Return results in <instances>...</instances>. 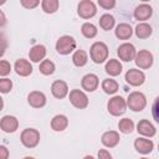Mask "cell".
<instances>
[{"label":"cell","instance_id":"obj_16","mask_svg":"<svg viewBox=\"0 0 159 159\" xmlns=\"http://www.w3.org/2000/svg\"><path fill=\"white\" fill-rule=\"evenodd\" d=\"M153 15V7L149 4H140L134 9V17L139 21H145Z\"/></svg>","mask_w":159,"mask_h":159},{"label":"cell","instance_id":"obj_19","mask_svg":"<svg viewBox=\"0 0 159 159\" xmlns=\"http://www.w3.org/2000/svg\"><path fill=\"white\" fill-rule=\"evenodd\" d=\"M46 53H47V50H46V47L43 46V45H35V46H32L31 48H30V51H29V57H30V61L31 62H42L43 61V58H45V56H46Z\"/></svg>","mask_w":159,"mask_h":159},{"label":"cell","instance_id":"obj_17","mask_svg":"<svg viewBox=\"0 0 159 159\" xmlns=\"http://www.w3.org/2000/svg\"><path fill=\"white\" fill-rule=\"evenodd\" d=\"M137 132L144 137H148V138H152L157 133V129L148 120V119H142L138 122L137 124Z\"/></svg>","mask_w":159,"mask_h":159},{"label":"cell","instance_id":"obj_42","mask_svg":"<svg viewBox=\"0 0 159 159\" xmlns=\"http://www.w3.org/2000/svg\"><path fill=\"white\" fill-rule=\"evenodd\" d=\"M140 159H148V158H140Z\"/></svg>","mask_w":159,"mask_h":159},{"label":"cell","instance_id":"obj_11","mask_svg":"<svg viewBox=\"0 0 159 159\" xmlns=\"http://www.w3.org/2000/svg\"><path fill=\"white\" fill-rule=\"evenodd\" d=\"M46 102H47V99H46V96L43 92L32 91L27 96V103L32 108H42L46 106Z\"/></svg>","mask_w":159,"mask_h":159},{"label":"cell","instance_id":"obj_4","mask_svg":"<svg viewBox=\"0 0 159 159\" xmlns=\"http://www.w3.org/2000/svg\"><path fill=\"white\" fill-rule=\"evenodd\" d=\"M107 109L112 116L119 117L127 111V101L122 96H113L107 103Z\"/></svg>","mask_w":159,"mask_h":159},{"label":"cell","instance_id":"obj_15","mask_svg":"<svg viewBox=\"0 0 159 159\" xmlns=\"http://www.w3.org/2000/svg\"><path fill=\"white\" fill-rule=\"evenodd\" d=\"M14 70L19 76L27 77L32 73V65L30 63V61H27L25 58H19V60H16V62L14 65Z\"/></svg>","mask_w":159,"mask_h":159},{"label":"cell","instance_id":"obj_38","mask_svg":"<svg viewBox=\"0 0 159 159\" xmlns=\"http://www.w3.org/2000/svg\"><path fill=\"white\" fill-rule=\"evenodd\" d=\"M9 158V150L5 145H0V159H7Z\"/></svg>","mask_w":159,"mask_h":159},{"label":"cell","instance_id":"obj_26","mask_svg":"<svg viewBox=\"0 0 159 159\" xmlns=\"http://www.w3.org/2000/svg\"><path fill=\"white\" fill-rule=\"evenodd\" d=\"M116 25V19L113 15L111 14H103L101 17H99V26L102 30L104 31H109L114 27Z\"/></svg>","mask_w":159,"mask_h":159},{"label":"cell","instance_id":"obj_34","mask_svg":"<svg viewBox=\"0 0 159 159\" xmlns=\"http://www.w3.org/2000/svg\"><path fill=\"white\" fill-rule=\"evenodd\" d=\"M152 114L157 123H159V97L155 98L153 106H152Z\"/></svg>","mask_w":159,"mask_h":159},{"label":"cell","instance_id":"obj_12","mask_svg":"<svg viewBox=\"0 0 159 159\" xmlns=\"http://www.w3.org/2000/svg\"><path fill=\"white\" fill-rule=\"evenodd\" d=\"M98 84H99V80L98 76L94 73H87L81 80V86L87 92H94L98 88Z\"/></svg>","mask_w":159,"mask_h":159},{"label":"cell","instance_id":"obj_28","mask_svg":"<svg viewBox=\"0 0 159 159\" xmlns=\"http://www.w3.org/2000/svg\"><path fill=\"white\" fill-rule=\"evenodd\" d=\"M118 129L123 134H130L134 130V122L129 118H122L118 122Z\"/></svg>","mask_w":159,"mask_h":159},{"label":"cell","instance_id":"obj_18","mask_svg":"<svg viewBox=\"0 0 159 159\" xmlns=\"http://www.w3.org/2000/svg\"><path fill=\"white\" fill-rule=\"evenodd\" d=\"M119 133L116 130H108L102 134L101 142L106 148H114L119 143Z\"/></svg>","mask_w":159,"mask_h":159},{"label":"cell","instance_id":"obj_5","mask_svg":"<svg viewBox=\"0 0 159 159\" xmlns=\"http://www.w3.org/2000/svg\"><path fill=\"white\" fill-rule=\"evenodd\" d=\"M76 50V40L70 35H63L56 41V51L60 55H70Z\"/></svg>","mask_w":159,"mask_h":159},{"label":"cell","instance_id":"obj_43","mask_svg":"<svg viewBox=\"0 0 159 159\" xmlns=\"http://www.w3.org/2000/svg\"><path fill=\"white\" fill-rule=\"evenodd\" d=\"M158 150H159V143H158Z\"/></svg>","mask_w":159,"mask_h":159},{"label":"cell","instance_id":"obj_1","mask_svg":"<svg viewBox=\"0 0 159 159\" xmlns=\"http://www.w3.org/2000/svg\"><path fill=\"white\" fill-rule=\"evenodd\" d=\"M108 46L102 42V41H97L94 43H92L91 48H89V56L91 60L94 63H103L107 58H108Z\"/></svg>","mask_w":159,"mask_h":159},{"label":"cell","instance_id":"obj_32","mask_svg":"<svg viewBox=\"0 0 159 159\" xmlns=\"http://www.w3.org/2000/svg\"><path fill=\"white\" fill-rule=\"evenodd\" d=\"M11 89H12V81L9 78H1L0 80V92L9 93Z\"/></svg>","mask_w":159,"mask_h":159},{"label":"cell","instance_id":"obj_9","mask_svg":"<svg viewBox=\"0 0 159 159\" xmlns=\"http://www.w3.org/2000/svg\"><path fill=\"white\" fill-rule=\"evenodd\" d=\"M135 61V65L142 68V70H148L153 66V62H154V57H153V53L148 50H140L139 52H137V56L134 58Z\"/></svg>","mask_w":159,"mask_h":159},{"label":"cell","instance_id":"obj_6","mask_svg":"<svg viewBox=\"0 0 159 159\" xmlns=\"http://www.w3.org/2000/svg\"><path fill=\"white\" fill-rule=\"evenodd\" d=\"M77 14L82 19H91L97 14V6L92 0H82L78 2Z\"/></svg>","mask_w":159,"mask_h":159},{"label":"cell","instance_id":"obj_36","mask_svg":"<svg viewBox=\"0 0 159 159\" xmlns=\"http://www.w3.org/2000/svg\"><path fill=\"white\" fill-rule=\"evenodd\" d=\"M98 5L106 10H109L116 6V0H98Z\"/></svg>","mask_w":159,"mask_h":159},{"label":"cell","instance_id":"obj_31","mask_svg":"<svg viewBox=\"0 0 159 159\" xmlns=\"http://www.w3.org/2000/svg\"><path fill=\"white\" fill-rule=\"evenodd\" d=\"M39 70H40V72H41L42 75L50 76V75H52V73L55 72L56 66H55V63H53L51 60H43V61L40 63Z\"/></svg>","mask_w":159,"mask_h":159},{"label":"cell","instance_id":"obj_13","mask_svg":"<svg viewBox=\"0 0 159 159\" xmlns=\"http://www.w3.org/2000/svg\"><path fill=\"white\" fill-rule=\"evenodd\" d=\"M51 93L57 99L65 98L68 94V86H67V83L65 81H62V80H56L51 84Z\"/></svg>","mask_w":159,"mask_h":159},{"label":"cell","instance_id":"obj_8","mask_svg":"<svg viewBox=\"0 0 159 159\" xmlns=\"http://www.w3.org/2000/svg\"><path fill=\"white\" fill-rule=\"evenodd\" d=\"M124 80L128 84H130L133 87H139L145 82V75L140 70L129 68L124 75Z\"/></svg>","mask_w":159,"mask_h":159},{"label":"cell","instance_id":"obj_21","mask_svg":"<svg viewBox=\"0 0 159 159\" xmlns=\"http://www.w3.org/2000/svg\"><path fill=\"white\" fill-rule=\"evenodd\" d=\"M68 127V118L65 114H56L51 119V128L55 132H63Z\"/></svg>","mask_w":159,"mask_h":159},{"label":"cell","instance_id":"obj_33","mask_svg":"<svg viewBox=\"0 0 159 159\" xmlns=\"http://www.w3.org/2000/svg\"><path fill=\"white\" fill-rule=\"evenodd\" d=\"M11 71V65L9 61L6 60H1L0 61V76L2 78H5V76H7Z\"/></svg>","mask_w":159,"mask_h":159},{"label":"cell","instance_id":"obj_2","mask_svg":"<svg viewBox=\"0 0 159 159\" xmlns=\"http://www.w3.org/2000/svg\"><path fill=\"white\" fill-rule=\"evenodd\" d=\"M125 101H127V107H129V109H132L133 112H142L147 106V97L144 93L139 91L130 92Z\"/></svg>","mask_w":159,"mask_h":159},{"label":"cell","instance_id":"obj_23","mask_svg":"<svg viewBox=\"0 0 159 159\" xmlns=\"http://www.w3.org/2000/svg\"><path fill=\"white\" fill-rule=\"evenodd\" d=\"M104 71L109 76H113V77L118 76L122 72V63L116 58H111V60L107 61V63L104 66Z\"/></svg>","mask_w":159,"mask_h":159},{"label":"cell","instance_id":"obj_27","mask_svg":"<svg viewBox=\"0 0 159 159\" xmlns=\"http://www.w3.org/2000/svg\"><path fill=\"white\" fill-rule=\"evenodd\" d=\"M102 89L107 94H114L118 91V82L112 78H106L102 81Z\"/></svg>","mask_w":159,"mask_h":159},{"label":"cell","instance_id":"obj_35","mask_svg":"<svg viewBox=\"0 0 159 159\" xmlns=\"http://www.w3.org/2000/svg\"><path fill=\"white\" fill-rule=\"evenodd\" d=\"M20 4L25 9H34V7H36V6L40 5V1L39 0H21Z\"/></svg>","mask_w":159,"mask_h":159},{"label":"cell","instance_id":"obj_24","mask_svg":"<svg viewBox=\"0 0 159 159\" xmlns=\"http://www.w3.org/2000/svg\"><path fill=\"white\" fill-rule=\"evenodd\" d=\"M134 32H135V36H137L138 39H143V40H144V39H148V37L152 36L153 29H152V26H150L149 24H147V22H139V24L135 26Z\"/></svg>","mask_w":159,"mask_h":159},{"label":"cell","instance_id":"obj_20","mask_svg":"<svg viewBox=\"0 0 159 159\" xmlns=\"http://www.w3.org/2000/svg\"><path fill=\"white\" fill-rule=\"evenodd\" d=\"M134 148L140 154H149L154 148V143L147 138H137L134 140Z\"/></svg>","mask_w":159,"mask_h":159},{"label":"cell","instance_id":"obj_40","mask_svg":"<svg viewBox=\"0 0 159 159\" xmlns=\"http://www.w3.org/2000/svg\"><path fill=\"white\" fill-rule=\"evenodd\" d=\"M83 159H94V158H93L92 155H86V157H84Z\"/></svg>","mask_w":159,"mask_h":159},{"label":"cell","instance_id":"obj_10","mask_svg":"<svg viewBox=\"0 0 159 159\" xmlns=\"http://www.w3.org/2000/svg\"><path fill=\"white\" fill-rule=\"evenodd\" d=\"M117 55L118 57L124 61V62H129L135 58L137 56V51H135V47L133 43H129V42H124L122 43L118 48H117Z\"/></svg>","mask_w":159,"mask_h":159},{"label":"cell","instance_id":"obj_39","mask_svg":"<svg viewBox=\"0 0 159 159\" xmlns=\"http://www.w3.org/2000/svg\"><path fill=\"white\" fill-rule=\"evenodd\" d=\"M0 17H1V21H0V26H4L5 22H6V17H5V14L4 11H0Z\"/></svg>","mask_w":159,"mask_h":159},{"label":"cell","instance_id":"obj_3","mask_svg":"<svg viewBox=\"0 0 159 159\" xmlns=\"http://www.w3.org/2000/svg\"><path fill=\"white\" fill-rule=\"evenodd\" d=\"M40 139H41L40 132L35 128H26L21 132V135H20V140L22 145L30 149L37 147V144L40 143Z\"/></svg>","mask_w":159,"mask_h":159},{"label":"cell","instance_id":"obj_37","mask_svg":"<svg viewBox=\"0 0 159 159\" xmlns=\"http://www.w3.org/2000/svg\"><path fill=\"white\" fill-rule=\"evenodd\" d=\"M98 159H113V157L107 149H99L98 150Z\"/></svg>","mask_w":159,"mask_h":159},{"label":"cell","instance_id":"obj_14","mask_svg":"<svg viewBox=\"0 0 159 159\" xmlns=\"http://www.w3.org/2000/svg\"><path fill=\"white\" fill-rule=\"evenodd\" d=\"M0 127H1L2 132H5V133H14L19 128V120L16 117L7 114V116H4L1 118Z\"/></svg>","mask_w":159,"mask_h":159},{"label":"cell","instance_id":"obj_29","mask_svg":"<svg viewBox=\"0 0 159 159\" xmlns=\"http://www.w3.org/2000/svg\"><path fill=\"white\" fill-rule=\"evenodd\" d=\"M60 1L58 0H42L41 1V7L43 12L46 14H53L58 10Z\"/></svg>","mask_w":159,"mask_h":159},{"label":"cell","instance_id":"obj_7","mask_svg":"<svg viewBox=\"0 0 159 159\" xmlns=\"http://www.w3.org/2000/svg\"><path fill=\"white\" fill-rule=\"evenodd\" d=\"M68 98H70L71 104L77 109H84L88 106V97L81 89H72L70 92Z\"/></svg>","mask_w":159,"mask_h":159},{"label":"cell","instance_id":"obj_41","mask_svg":"<svg viewBox=\"0 0 159 159\" xmlns=\"http://www.w3.org/2000/svg\"><path fill=\"white\" fill-rule=\"evenodd\" d=\"M22 159H35L34 157H25V158H22Z\"/></svg>","mask_w":159,"mask_h":159},{"label":"cell","instance_id":"obj_22","mask_svg":"<svg viewBox=\"0 0 159 159\" xmlns=\"http://www.w3.org/2000/svg\"><path fill=\"white\" fill-rule=\"evenodd\" d=\"M114 34H116L117 39H119V40H128L133 35V29L129 24L122 22V24L117 25V27L114 30Z\"/></svg>","mask_w":159,"mask_h":159},{"label":"cell","instance_id":"obj_25","mask_svg":"<svg viewBox=\"0 0 159 159\" xmlns=\"http://www.w3.org/2000/svg\"><path fill=\"white\" fill-rule=\"evenodd\" d=\"M88 61V55L84 50H76L72 55V62L76 67H83L86 66Z\"/></svg>","mask_w":159,"mask_h":159},{"label":"cell","instance_id":"obj_30","mask_svg":"<svg viewBox=\"0 0 159 159\" xmlns=\"http://www.w3.org/2000/svg\"><path fill=\"white\" fill-rule=\"evenodd\" d=\"M81 32L86 39H93L97 36L98 30H97L96 25H93L92 22H84L81 27Z\"/></svg>","mask_w":159,"mask_h":159}]
</instances>
